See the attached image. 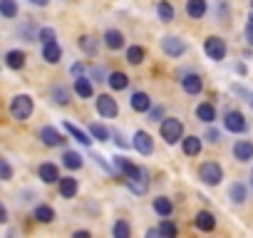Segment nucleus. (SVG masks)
<instances>
[{"label":"nucleus","instance_id":"obj_1","mask_svg":"<svg viewBox=\"0 0 253 238\" xmlns=\"http://www.w3.org/2000/svg\"><path fill=\"white\" fill-rule=\"evenodd\" d=\"M181 137H184V124L179 122V119H174V117L162 119V139L167 144H176Z\"/></svg>","mask_w":253,"mask_h":238},{"label":"nucleus","instance_id":"obj_2","mask_svg":"<svg viewBox=\"0 0 253 238\" xmlns=\"http://www.w3.org/2000/svg\"><path fill=\"white\" fill-rule=\"evenodd\" d=\"M10 114H13V119H18V122L30 119V114H33V99L28 94H18L10 102Z\"/></svg>","mask_w":253,"mask_h":238},{"label":"nucleus","instance_id":"obj_3","mask_svg":"<svg viewBox=\"0 0 253 238\" xmlns=\"http://www.w3.org/2000/svg\"><path fill=\"white\" fill-rule=\"evenodd\" d=\"M199 179H201L206 186H216V184H221V179H223V169H221L216 161H204V164L199 166Z\"/></svg>","mask_w":253,"mask_h":238},{"label":"nucleus","instance_id":"obj_4","mask_svg":"<svg viewBox=\"0 0 253 238\" xmlns=\"http://www.w3.org/2000/svg\"><path fill=\"white\" fill-rule=\"evenodd\" d=\"M204 50H206V55H209L211 60H216V62H221V60L226 57V52H228V47H226V40H221V38H216V35L206 38V42H204Z\"/></svg>","mask_w":253,"mask_h":238},{"label":"nucleus","instance_id":"obj_5","mask_svg":"<svg viewBox=\"0 0 253 238\" xmlns=\"http://www.w3.org/2000/svg\"><path fill=\"white\" fill-rule=\"evenodd\" d=\"M126 184H129V189H132L134 194H147V189H149L147 171H144L142 166H137V169H134V174L126 176Z\"/></svg>","mask_w":253,"mask_h":238},{"label":"nucleus","instance_id":"obj_6","mask_svg":"<svg viewBox=\"0 0 253 238\" xmlns=\"http://www.w3.org/2000/svg\"><path fill=\"white\" fill-rule=\"evenodd\" d=\"M162 50H164L169 57H181V55L186 52V42H184L181 38H176V35H167V38L162 40Z\"/></svg>","mask_w":253,"mask_h":238},{"label":"nucleus","instance_id":"obj_7","mask_svg":"<svg viewBox=\"0 0 253 238\" xmlns=\"http://www.w3.org/2000/svg\"><path fill=\"white\" fill-rule=\"evenodd\" d=\"M94 107H97V112H99L102 117H107V119H112V117L119 114V107H117V102H114L109 94H99Z\"/></svg>","mask_w":253,"mask_h":238},{"label":"nucleus","instance_id":"obj_8","mask_svg":"<svg viewBox=\"0 0 253 238\" xmlns=\"http://www.w3.org/2000/svg\"><path fill=\"white\" fill-rule=\"evenodd\" d=\"M223 124H226V129L228 132H233V134H238V132H246V117L241 114V112H228L226 117H223Z\"/></svg>","mask_w":253,"mask_h":238},{"label":"nucleus","instance_id":"obj_9","mask_svg":"<svg viewBox=\"0 0 253 238\" xmlns=\"http://www.w3.org/2000/svg\"><path fill=\"white\" fill-rule=\"evenodd\" d=\"M132 147H134L139 154L149 157V154L154 152V139H152L147 132H137V134H134V142H132Z\"/></svg>","mask_w":253,"mask_h":238},{"label":"nucleus","instance_id":"obj_10","mask_svg":"<svg viewBox=\"0 0 253 238\" xmlns=\"http://www.w3.org/2000/svg\"><path fill=\"white\" fill-rule=\"evenodd\" d=\"M40 142H42L45 147H60V144L65 142V137H62L55 127H42V129H40Z\"/></svg>","mask_w":253,"mask_h":238},{"label":"nucleus","instance_id":"obj_11","mask_svg":"<svg viewBox=\"0 0 253 238\" xmlns=\"http://www.w3.org/2000/svg\"><path fill=\"white\" fill-rule=\"evenodd\" d=\"M181 87H184V92H189V94H199L201 89H204V79H201V75H184L181 77Z\"/></svg>","mask_w":253,"mask_h":238},{"label":"nucleus","instance_id":"obj_12","mask_svg":"<svg viewBox=\"0 0 253 238\" xmlns=\"http://www.w3.org/2000/svg\"><path fill=\"white\" fill-rule=\"evenodd\" d=\"M38 174H40V179H42L45 184H55V181H60V179H62V176H60V171H57V166H55V164H50V161L40 164Z\"/></svg>","mask_w":253,"mask_h":238},{"label":"nucleus","instance_id":"obj_13","mask_svg":"<svg viewBox=\"0 0 253 238\" xmlns=\"http://www.w3.org/2000/svg\"><path fill=\"white\" fill-rule=\"evenodd\" d=\"M194 226H196L199 231H213V228H216V218H213V213H209V211H199L196 218H194Z\"/></svg>","mask_w":253,"mask_h":238},{"label":"nucleus","instance_id":"obj_14","mask_svg":"<svg viewBox=\"0 0 253 238\" xmlns=\"http://www.w3.org/2000/svg\"><path fill=\"white\" fill-rule=\"evenodd\" d=\"M233 157H236L238 161L253 159V142H236V144H233Z\"/></svg>","mask_w":253,"mask_h":238},{"label":"nucleus","instance_id":"obj_15","mask_svg":"<svg viewBox=\"0 0 253 238\" xmlns=\"http://www.w3.org/2000/svg\"><path fill=\"white\" fill-rule=\"evenodd\" d=\"M186 13L194 20H201L206 15V0H186Z\"/></svg>","mask_w":253,"mask_h":238},{"label":"nucleus","instance_id":"obj_16","mask_svg":"<svg viewBox=\"0 0 253 238\" xmlns=\"http://www.w3.org/2000/svg\"><path fill=\"white\" fill-rule=\"evenodd\" d=\"M60 57H62V50H60L57 42H47V45H42V60H45V62L55 65V62H60Z\"/></svg>","mask_w":253,"mask_h":238},{"label":"nucleus","instance_id":"obj_17","mask_svg":"<svg viewBox=\"0 0 253 238\" xmlns=\"http://www.w3.org/2000/svg\"><path fill=\"white\" fill-rule=\"evenodd\" d=\"M129 104H132V109H134V112H149V107H152V102H149V94H147V92H134Z\"/></svg>","mask_w":253,"mask_h":238},{"label":"nucleus","instance_id":"obj_18","mask_svg":"<svg viewBox=\"0 0 253 238\" xmlns=\"http://www.w3.org/2000/svg\"><path fill=\"white\" fill-rule=\"evenodd\" d=\"M181 147H184V154L186 157H199V152H201V139L199 137H184L181 139Z\"/></svg>","mask_w":253,"mask_h":238},{"label":"nucleus","instance_id":"obj_19","mask_svg":"<svg viewBox=\"0 0 253 238\" xmlns=\"http://www.w3.org/2000/svg\"><path fill=\"white\" fill-rule=\"evenodd\" d=\"M75 194H77V179L62 176V179H60V196H62V198H72Z\"/></svg>","mask_w":253,"mask_h":238},{"label":"nucleus","instance_id":"obj_20","mask_svg":"<svg viewBox=\"0 0 253 238\" xmlns=\"http://www.w3.org/2000/svg\"><path fill=\"white\" fill-rule=\"evenodd\" d=\"M5 65H8L10 70H23V67H25V52L10 50V52L5 55Z\"/></svg>","mask_w":253,"mask_h":238},{"label":"nucleus","instance_id":"obj_21","mask_svg":"<svg viewBox=\"0 0 253 238\" xmlns=\"http://www.w3.org/2000/svg\"><path fill=\"white\" fill-rule=\"evenodd\" d=\"M104 45H107L109 50H119V47L124 45V35H122L119 30H107V33H104Z\"/></svg>","mask_w":253,"mask_h":238},{"label":"nucleus","instance_id":"obj_22","mask_svg":"<svg viewBox=\"0 0 253 238\" xmlns=\"http://www.w3.org/2000/svg\"><path fill=\"white\" fill-rule=\"evenodd\" d=\"M196 117L201 119V122H206V124H211L213 119H216V109H213V104H199L196 107Z\"/></svg>","mask_w":253,"mask_h":238},{"label":"nucleus","instance_id":"obj_23","mask_svg":"<svg viewBox=\"0 0 253 238\" xmlns=\"http://www.w3.org/2000/svg\"><path fill=\"white\" fill-rule=\"evenodd\" d=\"M75 92H77L80 97H84V99H89V97L94 94L92 82H89L87 77H77V79H75Z\"/></svg>","mask_w":253,"mask_h":238},{"label":"nucleus","instance_id":"obj_24","mask_svg":"<svg viewBox=\"0 0 253 238\" xmlns=\"http://www.w3.org/2000/svg\"><path fill=\"white\" fill-rule=\"evenodd\" d=\"M107 82H109V87H112V89L122 92V89H126V84H129V77H126L124 72H112Z\"/></svg>","mask_w":253,"mask_h":238},{"label":"nucleus","instance_id":"obj_25","mask_svg":"<svg viewBox=\"0 0 253 238\" xmlns=\"http://www.w3.org/2000/svg\"><path fill=\"white\" fill-rule=\"evenodd\" d=\"M80 50H82L84 55H97V50H99V40L84 35V38H80Z\"/></svg>","mask_w":253,"mask_h":238},{"label":"nucleus","instance_id":"obj_26","mask_svg":"<svg viewBox=\"0 0 253 238\" xmlns=\"http://www.w3.org/2000/svg\"><path fill=\"white\" fill-rule=\"evenodd\" d=\"M65 129H67V132H70V134H72V137H75V139H77L80 144H87V147H89V144H92V139H94V137L84 134V132H82L80 127H75L72 122H65Z\"/></svg>","mask_w":253,"mask_h":238},{"label":"nucleus","instance_id":"obj_27","mask_svg":"<svg viewBox=\"0 0 253 238\" xmlns=\"http://www.w3.org/2000/svg\"><path fill=\"white\" fill-rule=\"evenodd\" d=\"M144 47H139V45H132L129 50H126V62L129 65H142L144 62Z\"/></svg>","mask_w":253,"mask_h":238},{"label":"nucleus","instance_id":"obj_28","mask_svg":"<svg viewBox=\"0 0 253 238\" xmlns=\"http://www.w3.org/2000/svg\"><path fill=\"white\" fill-rule=\"evenodd\" d=\"M154 211L159 213V216H171V211H174V206H171V201L169 198H164V196H159V198H154Z\"/></svg>","mask_w":253,"mask_h":238},{"label":"nucleus","instance_id":"obj_29","mask_svg":"<svg viewBox=\"0 0 253 238\" xmlns=\"http://www.w3.org/2000/svg\"><path fill=\"white\" fill-rule=\"evenodd\" d=\"M114 166H117V169L124 174V179L129 176V174H134V169H137V164H132V161L126 159V157H117V159H114Z\"/></svg>","mask_w":253,"mask_h":238},{"label":"nucleus","instance_id":"obj_30","mask_svg":"<svg viewBox=\"0 0 253 238\" xmlns=\"http://www.w3.org/2000/svg\"><path fill=\"white\" fill-rule=\"evenodd\" d=\"M157 13H159L162 23H171L174 20V8H171V3H167V0H162V3L157 5Z\"/></svg>","mask_w":253,"mask_h":238},{"label":"nucleus","instance_id":"obj_31","mask_svg":"<svg viewBox=\"0 0 253 238\" xmlns=\"http://www.w3.org/2000/svg\"><path fill=\"white\" fill-rule=\"evenodd\" d=\"M0 13H3V18L13 20L18 15V3L15 0H0Z\"/></svg>","mask_w":253,"mask_h":238},{"label":"nucleus","instance_id":"obj_32","mask_svg":"<svg viewBox=\"0 0 253 238\" xmlns=\"http://www.w3.org/2000/svg\"><path fill=\"white\" fill-rule=\"evenodd\" d=\"M62 164H65L67 169H80V166H82V157H80L77 152H65Z\"/></svg>","mask_w":253,"mask_h":238},{"label":"nucleus","instance_id":"obj_33","mask_svg":"<svg viewBox=\"0 0 253 238\" xmlns=\"http://www.w3.org/2000/svg\"><path fill=\"white\" fill-rule=\"evenodd\" d=\"M55 218V211L50 208V206H38L35 208V221H40V223H50Z\"/></svg>","mask_w":253,"mask_h":238},{"label":"nucleus","instance_id":"obj_34","mask_svg":"<svg viewBox=\"0 0 253 238\" xmlns=\"http://www.w3.org/2000/svg\"><path fill=\"white\" fill-rule=\"evenodd\" d=\"M159 231H162V236H167V238H174V236L179 233L176 223H174V221H169V216H164V221L159 223Z\"/></svg>","mask_w":253,"mask_h":238},{"label":"nucleus","instance_id":"obj_35","mask_svg":"<svg viewBox=\"0 0 253 238\" xmlns=\"http://www.w3.org/2000/svg\"><path fill=\"white\" fill-rule=\"evenodd\" d=\"M89 134H92L97 142H107V139H109V129H107V127H102V124H97V122H94V124H89Z\"/></svg>","mask_w":253,"mask_h":238},{"label":"nucleus","instance_id":"obj_36","mask_svg":"<svg viewBox=\"0 0 253 238\" xmlns=\"http://www.w3.org/2000/svg\"><path fill=\"white\" fill-rule=\"evenodd\" d=\"M52 99L65 107V104H70V92H67L62 84H60V87H52Z\"/></svg>","mask_w":253,"mask_h":238},{"label":"nucleus","instance_id":"obj_37","mask_svg":"<svg viewBox=\"0 0 253 238\" xmlns=\"http://www.w3.org/2000/svg\"><path fill=\"white\" fill-rule=\"evenodd\" d=\"M231 198H233L236 203H243V201H246V186H243V184H233V186H231Z\"/></svg>","mask_w":253,"mask_h":238},{"label":"nucleus","instance_id":"obj_38","mask_svg":"<svg viewBox=\"0 0 253 238\" xmlns=\"http://www.w3.org/2000/svg\"><path fill=\"white\" fill-rule=\"evenodd\" d=\"M112 233H114V238H129V226H126L124 221H117Z\"/></svg>","mask_w":253,"mask_h":238},{"label":"nucleus","instance_id":"obj_39","mask_svg":"<svg viewBox=\"0 0 253 238\" xmlns=\"http://www.w3.org/2000/svg\"><path fill=\"white\" fill-rule=\"evenodd\" d=\"M38 40H42V45L55 42V30H52V28H42V30L38 33Z\"/></svg>","mask_w":253,"mask_h":238},{"label":"nucleus","instance_id":"obj_40","mask_svg":"<svg viewBox=\"0 0 253 238\" xmlns=\"http://www.w3.org/2000/svg\"><path fill=\"white\" fill-rule=\"evenodd\" d=\"M0 171H3V181H8V179L13 176V169H10L8 159H0Z\"/></svg>","mask_w":253,"mask_h":238},{"label":"nucleus","instance_id":"obj_41","mask_svg":"<svg viewBox=\"0 0 253 238\" xmlns=\"http://www.w3.org/2000/svg\"><path fill=\"white\" fill-rule=\"evenodd\" d=\"M149 119H152V122H159V119H164V109H162V107L149 109Z\"/></svg>","mask_w":253,"mask_h":238},{"label":"nucleus","instance_id":"obj_42","mask_svg":"<svg viewBox=\"0 0 253 238\" xmlns=\"http://www.w3.org/2000/svg\"><path fill=\"white\" fill-rule=\"evenodd\" d=\"M206 139H209V142H211V144H216V142H218V139H221V134H218V132H216V129H209V132H206Z\"/></svg>","mask_w":253,"mask_h":238},{"label":"nucleus","instance_id":"obj_43","mask_svg":"<svg viewBox=\"0 0 253 238\" xmlns=\"http://www.w3.org/2000/svg\"><path fill=\"white\" fill-rule=\"evenodd\" d=\"M114 142H117V147H122V149H126V147H129V144H126V139H124L119 132H114Z\"/></svg>","mask_w":253,"mask_h":238},{"label":"nucleus","instance_id":"obj_44","mask_svg":"<svg viewBox=\"0 0 253 238\" xmlns=\"http://www.w3.org/2000/svg\"><path fill=\"white\" fill-rule=\"evenodd\" d=\"M92 77H94V79H102V77H104V70H102V67H92Z\"/></svg>","mask_w":253,"mask_h":238},{"label":"nucleus","instance_id":"obj_45","mask_svg":"<svg viewBox=\"0 0 253 238\" xmlns=\"http://www.w3.org/2000/svg\"><path fill=\"white\" fill-rule=\"evenodd\" d=\"M92 159H94V161H97V164H99L102 169H107V171H109V164H107V161H104L102 157H97V154H92Z\"/></svg>","mask_w":253,"mask_h":238},{"label":"nucleus","instance_id":"obj_46","mask_svg":"<svg viewBox=\"0 0 253 238\" xmlns=\"http://www.w3.org/2000/svg\"><path fill=\"white\" fill-rule=\"evenodd\" d=\"M246 38H248V42H251V47H253V23H248V28H246Z\"/></svg>","mask_w":253,"mask_h":238},{"label":"nucleus","instance_id":"obj_47","mask_svg":"<svg viewBox=\"0 0 253 238\" xmlns=\"http://www.w3.org/2000/svg\"><path fill=\"white\" fill-rule=\"evenodd\" d=\"M82 72H84L82 65H72V75H75V77H82Z\"/></svg>","mask_w":253,"mask_h":238},{"label":"nucleus","instance_id":"obj_48","mask_svg":"<svg viewBox=\"0 0 253 238\" xmlns=\"http://www.w3.org/2000/svg\"><path fill=\"white\" fill-rule=\"evenodd\" d=\"M147 236H149V238H157V236H162V231H159V228H149Z\"/></svg>","mask_w":253,"mask_h":238},{"label":"nucleus","instance_id":"obj_49","mask_svg":"<svg viewBox=\"0 0 253 238\" xmlns=\"http://www.w3.org/2000/svg\"><path fill=\"white\" fill-rule=\"evenodd\" d=\"M0 221H8V208L0 206Z\"/></svg>","mask_w":253,"mask_h":238},{"label":"nucleus","instance_id":"obj_50","mask_svg":"<svg viewBox=\"0 0 253 238\" xmlns=\"http://www.w3.org/2000/svg\"><path fill=\"white\" fill-rule=\"evenodd\" d=\"M30 3H35V5H40V8H42V5H47V3H50V0H30Z\"/></svg>","mask_w":253,"mask_h":238},{"label":"nucleus","instance_id":"obj_51","mask_svg":"<svg viewBox=\"0 0 253 238\" xmlns=\"http://www.w3.org/2000/svg\"><path fill=\"white\" fill-rule=\"evenodd\" d=\"M87 236H89L87 231H77V233H75V238H87Z\"/></svg>","mask_w":253,"mask_h":238},{"label":"nucleus","instance_id":"obj_52","mask_svg":"<svg viewBox=\"0 0 253 238\" xmlns=\"http://www.w3.org/2000/svg\"><path fill=\"white\" fill-rule=\"evenodd\" d=\"M248 20H251V23H253V13H251V18H248Z\"/></svg>","mask_w":253,"mask_h":238},{"label":"nucleus","instance_id":"obj_53","mask_svg":"<svg viewBox=\"0 0 253 238\" xmlns=\"http://www.w3.org/2000/svg\"><path fill=\"white\" fill-rule=\"evenodd\" d=\"M251 104H253V97H251Z\"/></svg>","mask_w":253,"mask_h":238},{"label":"nucleus","instance_id":"obj_54","mask_svg":"<svg viewBox=\"0 0 253 238\" xmlns=\"http://www.w3.org/2000/svg\"><path fill=\"white\" fill-rule=\"evenodd\" d=\"M251 5H253V0H251Z\"/></svg>","mask_w":253,"mask_h":238}]
</instances>
